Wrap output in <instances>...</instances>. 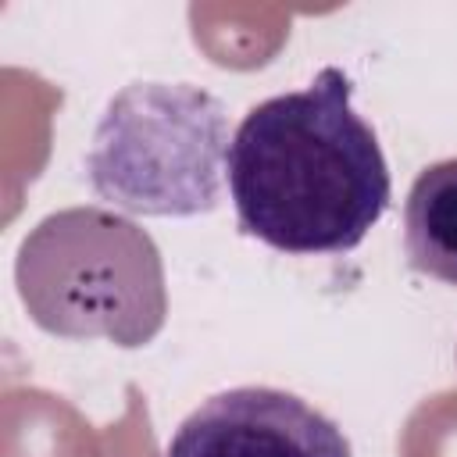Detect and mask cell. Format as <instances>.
Here are the masks:
<instances>
[{"label":"cell","mask_w":457,"mask_h":457,"mask_svg":"<svg viewBox=\"0 0 457 457\" xmlns=\"http://www.w3.org/2000/svg\"><path fill=\"white\" fill-rule=\"evenodd\" d=\"M339 68L236 125L225 179L239 228L286 253H346L389 207V168Z\"/></svg>","instance_id":"1"},{"label":"cell","mask_w":457,"mask_h":457,"mask_svg":"<svg viewBox=\"0 0 457 457\" xmlns=\"http://www.w3.org/2000/svg\"><path fill=\"white\" fill-rule=\"evenodd\" d=\"M403 250L414 271L457 286V157L414 179L403 204Z\"/></svg>","instance_id":"5"},{"label":"cell","mask_w":457,"mask_h":457,"mask_svg":"<svg viewBox=\"0 0 457 457\" xmlns=\"http://www.w3.org/2000/svg\"><path fill=\"white\" fill-rule=\"evenodd\" d=\"M29 318L61 339H111L125 350L150 343L168 314L157 243L107 207L46 214L14 261Z\"/></svg>","instance_id":"2"},{"label":"cell","mask_w":457,"mask_h":457,"mask_svg":"<svg viewBox=\"0 0 457 457\" xmlns=\"http://www.w3.org/2000/svg\"><path fill=\"white\" fill-rule=\"evenodd\" d=\"M218 96L186 82H132L104 111L86 171L118 211L189 218L218 207L228 154Z\"/></svg>","instance_id":"3"},{"label":"cell","mask_w":457,"mask_h":457,"mask_svg":"<svg viewBox=\"0 0 457 457\" xmlns=\"http://www.w3.org/2000/svg\"><path fill=\"white\" fill-rule=\"evenodd\" d=\"M164 457H350L343 428L296 393L236 386L204 400Z\"/></svg>","instance_id":"4"}]
</instances>
